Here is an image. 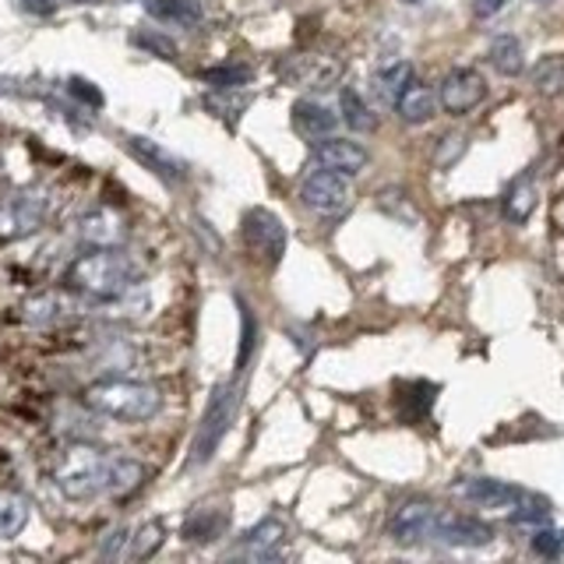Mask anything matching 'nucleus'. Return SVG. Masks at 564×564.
<instances>
[{"label": "nucleus", "mask_w": 564, "mask_h": 564, "mask_svg": "<svg viewBox=\"0 0 564 564\" xmlns=\"http://www.w3.org/2000/svg\"><path fill=\"white\" fill-rule=\"evenodd\" d=\"M131 279L134 269L120 247H88L85 254L70 261V269L64 272V286L93 300H117L131 286Z\"/></svg>", "instance_id": "nucleus-1"}, {"label": "nucleus", "mask_w": 564, "mask_h": 564, "mask_svg": "<svg viewBox=\"0 0 564 564\" xmlns=\"http://www.w3.org/2000/svg\"><path fill=\"white\" fill-rule=\"evenodd\" d=\"M85 405L93 413H102L120 423H145L159 413L163 405V392L145 381H128V378H106L85 388Z\"/></svg>", "instance_id": "nucleus-2"}, {"label": "nucleus", "mask_w": 564, "mask_h": 564, "mask_svg": "<svg viewBox=\"0 0 564 564\" xmlns=\"http://www.w3.org/2000/svg\"><path fill=\"white\" fill-rule=\"evenodd\" d=\"M113 455L96 445H67L53 466V487H57L67 501H88L106 490L110 484Z\"/></svg>", "instance_id": "nucleus-3"}, {"label": "nucleus", "mask_w": 564, "mask_h": 564, "mask_svg": "<svg viewBox=\"0 0 564 564\" xmlns=\"http://www.w3.org/2000/svg\"><path fill=\"white\" fill-rule=\"evenodd\" d=\"M237 416V388L234 384H216L208 405H205V416H202V427L194 434V445H191V463L202 466L208 463L216 448L223 445V437L229 431V423Z\"/></svg>", "instance_id": "nucleus-4"}, {"label": "nucleus", "mask_w": 564, "mask_h": 564, "mask_svg": "<svg viewBox=\"0 0 564 564\" xmlns=\"http://www.w3.org/2000/svg\"><path fill=\"white\" fill-rule=\"evenodd\" d=\"M300 198H304V205L314 208L317 216H339V212H346L352 202L349 176L317 166L304 176V184H300Z\"/></svg>", "instance_id": "nucleus-5"}, {"label": "nucleus", "mask_w": 564, "mask_h": 564, "mask_svg": "<svg viewBox=\"0 0 564 564\" xmlns=\"http://www.w3.org/2000/svg\"><path fill=\"white\" fill-rule=\"evenodd\" d=\"M484 99H487V82H484L480 70H473V67H452L437 85L441 110L452 113V117L473 113Z\"/></svg>", "instance_id": "nucleus-6"}, {"label": "nucleus", "mask_w": 564, "mask_h": 564, "mask_svg": "<svg viewBox=\"0 0 564 564\" xmlns=\"http://www.w3.org/2000/svg\"><path fill=\"white\" fill-rule=\"evenodd\" d=\"M490 540H494V529L484 519L463 516V511L434 508L427 543H437V546H487Z\"/></svg>", "instance_id": "nucleus-7"}, {"label": "nucleus", "mask_w": 564, "mask_h": 564, "mask_svg": "<svg viewBox=\"0 0 564 564\" xmlns=\"http://www.w3.org/2000/svg\"><path fill=\"white\" fill-rule=\"evenodd\" d=\"M43 216H46V202L40 194H11V198L0 202V243L35 234Z\"/></svg>", "instance_id": "nucleus-8"}, {"label": "nucleus", "mask_w": 564, "mask_h": 564, "mask_svg": "<svg viewBox=\"0 0 564 564\" xmlns=\"http://www.w3.org/2000/svg\"><path fill=\"white\" fill-rule=\"evenodd\" d=\"M243 240L258 258L272 261V264L282 258V251H286V229H282L279 216H272L269 208L247 212L243 216Z\"/></svg>", "instance_id": "nucleus-9"}, {"label": "nucleus", "mask_w": 564, "mask_h": 564, "mask_svg": "<svg viewBox=\"0 0 564 564\" xmlns=\"http://www.w3.org/2000/svg\"><path fill=\"white\" fill-rule=\"evenodd\" d=\"M455 494L476 508H501V511L519 508V501L525 498L522 487L508 480H494V476H466V480L455 484Z\"/></svg>", "instance_id": "nucleus-10"}, {"label": "nucleus", "mask_w": 564, "mask_h": 564, "mask_svg": "<svg viewBox=\"0 0 564 564\" xmlns=\"http://www.w3.org/2000/svg\"><path fill=\"white\" fill-rule=\"evenodd\" d=\"M314 163L335 170V173H346V176H357L367 163H370V152L360 145V141H349V138H322L314 141Z\"/></svg>", "instance_id": "nucleus-11"}, {"label": "nucleus", "mask_w": 564, "mask_h": 564, "mask_svg": "<svg viewBox=\"0 0 564 564\" xmlns=\"http://www.w3.org/2000/svg\"><path fill=\"white\" fill-rule=\"evenodd\" d=\"M431 519H434V505H427V501H405V505L395 508V516L388 519V533H392V540L402 543V546L427 543Z\"/></svg>", "instance_id": "nucleus-12"}, {"label": "nucleus", "mask_w": 564, "mask_h": 564, "mask_svg": "<svg viewBox=\"0 0 564 564\" xmlns=\"http://www.w3.org/2000/svg\"><path fill=\"white\" fill-rule=\"evenodd\" d=\"M78 234H82V240H85L88 247H120V243H123V234H128V226H123L120 212L99 205V208H93V212H88V216L82 219Z\"/></svg>", "instance_id": "nucleus-13"}, {"label": "nucleus", "mask_w": 564, "mask_h": 564, "mask_svg": "<svg viewBox=\"0 0 564 564\" xmlns=\"http://www.w3.org/2000/svg\"><path fill=\"white\" fill-rule=\"evenodd\" d=\"M293 128H296V134H304L307 141H322V138H328L335 128H339V117H335L328 106H322V102L300 99L293 106Z\"/></svg>", "instance_id": "nucleus-14"}, {"label": "nucleus", "mask_w": 564, "mask_h": 564, "mask_svg": "<svg viewBox=\"0 0 564 564\" xmlns=\"http://www.w3.org/2000/svg\"><path fill=\"white\" fill-rule=\"evenodd\" d=\"M437 106H441V102H437V93H434V88L413 82V85L399 96L395 113H399L402 123H410V128H420V123H431V120H434Z\"/></svg>", "instance_id": "nucleus-15"}, {"label": "nucleus", "mask_w": 564, "mask_h": 564, "mask_svg": "<svg viewBox=\"0 0 564 564\" xmlns=\"http://www.w3.org/2000/svg\"><path fill=\"white\" fill-rule=\"evenodd\" d=\"M282 540H286V525H282L279 519H264L243 536L237 554L240 557H254V561H272V557H279Z\"/></svg>", "instance_id": "nucleus-16"}, {"label": "nucleus", "mask_w": 564, "mask_h": 564, "mask_svg": "<svg viewBox=\"0 0 564 564\" xmlns=\"http://www.w3.org/2000/svg\"><path fill=\"white\" fill-rule=\"evenodd\" d=\"M149 480V469L145 463H138V458H128V455H113V466H110V484L106 490L113 494V498H131L134 490H141Z\"/></svg>", "instance_id": "nucleus-17"}, {"label": "nucleus", "mask_w": 564, "mask_h": 564, "mask_svg": "<svg viewBox=\"0 0 564 564\" xmlns=\"http://www.w3.org/2000/svg\"><path fill=\"white\" fill-rule=\"evenodd\" d=\"M410 85H413V64L410 61H395V64H388L384 70H378V75H375V96L384 106H395L399 96Z\"/></svg>", "instance_id": "nucleus-18"}, {"label": "nucleus", "mask_w": 564, "mask_h": 564, "mask_svg": "<svg viewBox=\"0 0 564 564\" xmlns=\"http://www.w3.org/2000/svg\"><path fill=\"white\" fill-rule=\"evenodd\" d=\"M128 149H131V155L138 159V163H145V166L155 170L159 176H170V181H176V176H184V166L176 163V159H173L166 149H159L155 141H149V138H131V141H128Z\"/></svg>", "instance_id": "nucleus-19"}, {"label": "nucleus", "mask_w": 564, "mask_h": 564, "mask_svg": "<svg viewBox=\"0 0 564 564\" xmlns=\"http://www.w3.org/2000/svg\"><path fill=\"white\" fill-rule=\"evenodd\" d=\"M501 208H505L508 223H525L529 216H533V208H536V184H533V176H519V181L505 191Z\"/></svg>", "instance_id": "nucleus-20"}, {"label": "nucleus", "mask_w": 564, "mask_h": 564, "mask_svg": "<svg viewBox=\"0 0 564 564\" xmlns=\"http://www.w3.org/2000/svg\"><path fill=\"white\" fill-rule=\"evenodd\" d=\"M145 11L170 25H198L202 0H145Z\"/></svg>", "instance_id": "nucleus-21"}, {"label": "nucleus", "mask_w": 564, "mask_h": 564, "mask_svg": "<svg viewBox=\"0 0 564 564\" xmlns=\"http://www.w3.org/2000/svg\"><path fill=\"white\" fill-rule=\"evenodd\" d=\"M490 64L498 67V75H508V78L522 75L525 50H522V43L516 40V35H498V40L490 43Z\"/></svg>", "instance_id": "nucleus-22"}, {"label": "nucleus", "mask_w": 564, "mask_h": 564, "mask_svg": "<svg viewBox=\"0 0 564 564\" xmlns=\"http://www.w3.org/2000/svg\"><path fill=\"white\" fill-rule=\"evenodd\" d=\"M29 501L22 494H0V540H14L29 525Z\"/></svg>", "instance_id": "nucleus-23"}, {"label": "nucleus", "mask_w": 564, "mask_h": 564, "mask_svg": "<svg viewBox=\"0 0 564 564\" xmlns=\"http://www.w3.org/2000/svg\"><path fill=\"white\" fill-rule=\"evenodd\" d=\"M226 525H229L226 511H212V508H205V511H194V516L187 519L184 536L194 540V543H208V540H219V536L226 533Z\"/></svg>", "instance_id": "nucleus-24"}, {"label": "nucleus", "mask_w": 564, "mask_h": 564, "mask_svg": "<svg viewBox=\"0 0 564 564\" xmlns=\"http://www.w3.org/2000/svg\"><path fill=\"white\" fill-rule=\"evenodd\" d=\"M339 106H343V120L349 123L352 131L367 134V131H375V128H378V117L370 113L367 99L357 93V88H343V93H339Z\"/></svg>", "instance_id": "nucleus-25"}, {"label": "nucleus", "mask_w": 564, "mask_h": 564, "mask_svg": "<svg viewBox=\"0 0 564 564\" xmlns=\"http://www.w3.org/2000/svg\"><path fill=\"white\" fill-rule=\"evenodd\" d=\"M533 85L540 88L543 96H557L564 93V53H551V57H543L536 67H533Z\"/></svg>", "instance_id": "nucleus-26"}, {"label": "nucleus", "mask_w": 564, "mask_h": 564, "mask_svg": "<svg viewBox=\"0 0 564 564\" xmlns=\"http://www.w3.org/2000/svg\"><path fill=\"white\" fill-rule=\"evenodd\" d=\"M202 82L216 85V88H237V85L251 82V67H243V64H219V67L202 70Z\"/></svg>", "instance_id": "nucleus-27"}, {"label": "nucleus", "mask_w": 564, "mask_h": 564, "mask_svg": "<svg viewBox=\"0 0 564 564\" xmlns=\"http://www.w3.org/2000/svg\"><path fill=\"white\" fill-rule=\"evenodd\" d=\"M159 543H163V525L159 522H145L138 529V536H131V561H145L159 551Z\"/></svg>", "instance_id": "nucleus-28"}, {"label": "nucleus", "mask_w": 564, "mask_h": 564, "mask_svg": "<svg viewBox=\"0 0 564 564\" xmlns=\"http://www.w3.org/2000/svg\"><path fill=\"white\" fill-rule=\"evenodd\" d=\"M516 522H551V501H543V498H533V494H525V498L519 501V511L511 516Z\"/></svg>", "instance_id": "nucleus-29"}, {"label": "nucleus", "mask_w": 564, "mask_h": 564, "mask_svg": "<svg viewBox=\"0 0 564 564\" xmlns=\"http://www.w3.org/2000/svg\"><path fill=\"white\" fill-rule=\"evenodd\" d=\"M533 551L543 557H561L564 554V533L561 529H540L533 536Z\"/></svg>", "instance_id": "nucleus-30"}, {"label": "nucleus", "mask_w": 564, "mask_h": 564, "mask_svg": "<svg viewBox=\"0 0 564 564\" xmlns=\"http://www.w3.org/2000/svg\"><path fill=\"white\" fill-rule=\"evenodd\" d=\"M254 349V314L251 307H243V343H240V367L247 364V357H251Z\"/></svg>", "instance_id": "nucleus-31"}, {"label": "nucleus", "mask_w": 564, "mask_h": 564, "mask_svg": "<svg viewBox=\"0 0 564 564\" xmlns=\"http://www.w3.org/2000/svg\"><path fill=\"white\" fill-rule=\"evenodd\" d=\"M505 4H508V0H473V14L476 18H490V14H498Z\"/></svg>", "instance_id": "nucleus-32"}, {"label": "nucleus", "mask_w": 564, "mask_h": 564, "mask_svg": "<svg viewBox=\"0 0 564 564\" xmlns=\"http://www.w3.org/2000/svg\"><path fill=\"white\" fill-rule=\"evenodd\" d=\"M410 4H420V0H410Z\"/></svg>", "instance_id": "nucleus-33"}]
</instances>
